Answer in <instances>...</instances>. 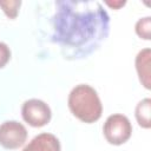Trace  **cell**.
Returning <instances> with one entry per match:
<instances>
[{
    "label": "cell",
    "mask_w": 151,
    "mask_h": 151,
    "mask_svg": "<svg viewBox=\"0 0 151 151\" xmlns=\"http://www.w3.org/2000/svg\"><path fill=\"white\" fill-rule=\"evenodd\" d=\"M103 133L105 139L112 145H122L126 143L132 134V125L130 119L120 113L111 114L106 118Z\"/></svg>",
    "instance_id": "3"
},
{
    "label": "cell",
    "mask_w": 151,
    "mask_h": 151,
    "mask_svg": "<svg viewBox=\"0 0 151 151\" xmlns=\"http://www.w3.org/2000/svg\"><path fill=\"white\" fill-rule=\"evenodd\" d=\"M150 58H151V50L150 48H144L138 52L134 65H136V71L139 78L140 84L146 88H151V80H150Z\"/></svg>",
    "instance_id": "7"
},
{
    "label": "cell",
    "mask_w": 151,
    "mask_h": 151,
    "mask_svg": "<svg viewBox=\"0 0 151 151\" xmlns=\"http://www.w3.org/2000/svg\"><path fill=\"white\" fill-rule=\"evenodd\" d=\"M21 6L20 0H7V1H0V8L9 19H15L19 13V8Z\"/></svg>",
    "instance_id": "10"
},
{
    "label": "cell",
    "mask_w": 151,
    "mask_h": 151,
    "mask_svg": "<svg viewBox=\"0 0 151 151\" xmlns=\"http://www.w3.org/2000/svg\"><path fill=\"white\" fill-rule=\"evenodd\" d=\"M51 39L66 58L94 52L110 32V17L98 1H57Z\"/></svg>",
    "instance_id": "1"
},
{
    "label": "cell",
    "mask_w": 151,
    "mask_h": 151,
    "mask_svg": "<svg viewBox=\"0 0 151 151\" xmlns=\"http://www.w3.org/2000/svg\"><path fill=\"white\" fill-rule=\"evenodd\" d=\"M134 31L139 38H142L144 40H150V38H151V18L150 17L140 18L136 22Z\"/></svg>",
    "instance_id": "9"
},
{
    "label": "cell",
    "mask_w": 151,
    "mask_h": 151,
    "mask_svg": "<svg viewBox=\"0 0 151 151\" xmlns=\"http://www.w3.org/2000/svg\"><path fill=\"white\" fill-rule=\"evenodd\" d=\"M21 116L28 125L33 127H42L50 123L52 111L44 100L32 98L22 104Z\"/></svg>",
    "instance_id": "4"
},
{
    "label": "cell",
    "mask_w": 151,
    "mask_h": 151,
    "mask_svg": "<svg viewBox=\"0 0 151 151\" xmlns=\"http://www.w3.org/2000/svg\"><path fill=\"white\" fill-rule=\"evenodd\" d=\"M27 139L26 127L17 120H7L0 125V145L8 150L19 149Z\"/></svg>",
    "instance_id": "5"
},
{
    "label": "cell",
    "mask_w": 151,
    "mask_h": 151,
    "mask_svg": "<svg viewBox=\"0 0 151 151\" xmlns=\"http://www.w3.org/2000/svg\"><path fill=\"white\" fill-rule=\"evenodd\" d=\"M67 105L72 114L86 124L97 122L103 114L101 100L97 91L87 84H79L71 90Z\"/></svg>",
    "instance_id": "2"
},
{
    "label": "cell",
    "mask_w": 151,
    "mask_h": 151,
    "mask_svg": "<svg viewBox=\"0 0 151 151\" xmlns=\"http://www.w3.org/2000/svg\"><path fill=\"white\" fill-rule=\"evenodd\" d=\"M126 2L125 1H106L105 5H107L109 7L113 8V9H119L120 7H123Z\"/></svg>",
    "instance_id": "12"
},
{
    "label": "cell",
    "mask_w": 151,
    "mask_h": 151,
    "mask_svg": "<svg viewBox=\"0 0 151 151\" xmlns=\"http://www.w3.org/2000/svg\"><path fill=\"white\" fill-rule=\"evenodd\" d=\"M134 117L139 126L143 129H150L151 126V99L144 98L142 99L136 109H134Z\"/></svg>",
    "instance_id": "8"
},
{
    "label": "cell",
    "mask_w": 151,
    "mask_h": 151,
    "mask_svg": "<svg viewBox=\"0 0 151 151\" xmlns=\"http://www.w3.org/2000/svg\"><path fill=\"white\" fill-rule=\"evenodd\" d=\"M60 142L59 139L48 132H42L35 136L22 151H60Z\"/></svg>",
    "instance_id": "6"
},
{
    "label": "cell",
    "mask_w": 151,
    "mask_h": 151,
    "mask_svg": "<svg viewBox=\"0 0 151 151\" xmlns=\"http://www.w3.org/2000/svg\"><path fill=\"white\" fill-rule=\"evenodd\" d=\"M11 59V50L7 44L0 41V68L7 65Z\"/></svg>",
    "instance_id": "11"
}]
</instances>
